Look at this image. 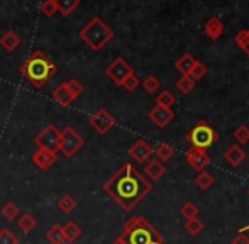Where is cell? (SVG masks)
Listing matches in <instances>:
<instances>
[{"label": "cell", "instance_id": "6da1fadb", "mask_svg": "<svg viewBox=\"0 0 249 244\" xmlns=\"http://www.w3.org/2000/svg\"><path fill=\"white\" fill-rule=\"evenodd\" d=\"M153 190V183L131 163L117 170L107 182L104 183V192L125 212H131L136 205Z\"/></svg>", "mask_w": 249, "mask_h": 244}, {"label": "cell", "instance_id": "7a4b0ae2", "mask_svg": "<svg viewBox=\"0 0 249 244\" xmlns=\"http://www.w3.org/2000/svg\"><path fill=\"white\" fill-rule=\"evenodd\" d=\"M58 73V66L43 51H34L26 61L20 65V75L36 88H43L53 76Z\"/></svg>", "mask_w": 249, "mask_h": 244}, {"label": "cell", "instance_id": "3957f363", "mask_svg": "<svg viewBox=\"0 0 249 244\" xmlns=\"http://www.w3.org/2000/svg\"><path fill=\"white\" fill-rule=\"evenodd\" d=\"M121 238L125 244H164L161 234L144 217H131L122 226Z\"/></svg>", "mask_w": 249, "mask_h": 244}, {"label": "cell", "instance_id": "277c9868", "mask_svg": "<svg viewBox=\"0 0 249 244\" xmlns=\"http://www.w3.org/2000/svg\"><path fill=\"white\" fill-rule=\"evenodd\" d=\"M80 39L85 44H89L93 51H100L108 41L114 37L112 29L100 19V17H93L85 27L78 33Z\"/></svg>", "mask_w": 249, "mask_h": 244}, {"label": "cell", "instance_id": "5b68a950", "mask_svg": "<svg viewBox=\"0 0 249 244\" xmlns=\"http://www.w3.org/2000/svg\"><path fill=\"white\" fill-rule=\"evenodd\" d=\"M83 144H85V139H83V136L80 134L75 127L68 125V127H65L63 131H59L58 151H61L66 158H73V156L83 148Z\"/></svg>", "mask_w": 249, "mask_h": 244}, {"label": "cell", "instance_id": "8992f818", "mask_svg": "<svg viewBox=\"0 0 249 244\" xmlns=\"http://www.w3.org/2000/svg\"><path fill=\"white\" fill-rule=\"evenodd\" d=\"M187 138H188V141L192 142L194 148L207 149L212 144H215L217 139H219V134H217V131H213L209 124L200 122V124H197L190 132H188Z\"/></svg>", "mask_w": 249, "mask_h": 244}, {"label": "cell", "instance_id": "52a82bcc", "mask_svg": "<svg viewBox=\"0 0 249 244\" xmlns=\"http://www.w3.org/2000/svg\"><path fill=\"white\" fill-rule=\"evenodd\" d=\"M34 142L39 149H46L51 153H58L59 146V131L53 124H48L39 134L34 138Z\"/></svg>", "mask_w": 249, "mask_h": 244}, {"label": "cell", "instance_id": "ba28073f", "mask_svg": "<svg viewBox=\"0 0 249 244\" xmlns=\"http://www.w3.org/2000/svg\"><path fill=\"white\" fill-rule=\"evenodd\" d=\"M131 73H134V71H132V68L127 65V61L122 60V58L114 60L107 68H105V75H107L114 83H117V85H122V82H124Z\"/></svg>", "mask_w": 249, "mask_h": 244}, {"label": "cell", "instance_id": "9c48e42d", "mask_svg": "<svg viewBox=\"0 0 249 244\" xmlns=\"http://www.w3.org/2000/svg\"><path fill=\"white\" fill-rule=\"evenodd\" d=\"M90 125L93 127V131H97L99 134H107L115 124V119L110 112H107L105 109H99L92 117H90Z\"/></svg>", "mask_w": 249, "mask_h": 244}, {"label": "cell", "instance_id": "30bf717a", "mask_svg": "<svg viewBox=\"0 0 249 244\" xmlns=\"http://www.w3.org/2000/svg\"><path fill=\"white\" fill-rule=\"evenodd\" d=\"M187 161L190 163V166L195 170V172H203L207 166L210 165V158L205 153V149H198V148H192L187 151Z\"/></svg>", "mask_w": 249, "mask_h": 244}, {"label": "cell", "instance_id": "8fae6325", "mask_svg": "<svg viewBox=\"0 0 249 244\" xmlns=\"http://www.w3.org/2000/svg\"><path fill=\"white\" fill-rule=\"evenodd\" d=\"M129 155L138 163H148L151 159V156H153V148H151L144 139H138V141L131 146V149H129Z\"/></svg>", "mask_w": 249, "mask_h": 244}, {"label": "cell", "instance_id": "7c38bea8", "mask_svg": "<svg viewBox=\"0 0 249 244\" xmlns=\"http://www.w3.org/2000/svg\"><path fill=\"white\" fill-rule=\"evenodd\" d=\"M56 159H58V153H51V151H46V149H37V151L31 156V161L39 170H43V172L53 168Z\"/></svg>", "mask_w": 249, "mask_h": 244}, {"label": "cell", "instance_id": "4fadbf2b", "mask_svg": "<svg viewBox=\"0 0 249 244\" xmlns=\"http://www.w3.org/2000/svg\"><path fill=\"white\" fill-rule=\"evenodd\" d=\"M149 119L153 121L160 129H163L175 119V114H173V110H171V109H164V107L156 105L154 109H151Z\"/></svg>", "mask_w": 249, "mask_h": 244}, {"label": "cell", "instance_id": "5bb4252c", "mask_svg": "<svg viewBox=\"0 0 249 244\" xmlns=\"http://www.w3.org/2000/svg\"><path fill=\"white\" fill-rule=\"evenodd\" d=\"M164 173H166V168H164V165L160 161V159H149L148 163H146L144 166V175L148 176L149 180H153V182H156V180L163 178Z\"/></svg>", "mask_w": 249, "mask_h": 244}, {"label": "cell", "instance_id": "9a60e30c", "mask_svg": "<svg viewBox=\"0 0 249 244\" xmlns=\"http://www.w3.org/2000/svg\"><path fill=\"white\" fill-rule=\"evenodd\" d=\"M53 100H54L58 105L61 107H70L73 102H75V99L71 97V93H70V90L66 88V83H61V85H58L54 90H53Z\"/></svg>", "mask_w": 249, "mask_h": 244}, {"label": "cell", "instance_id": "2e32d148", "mask_svg": "<svg viewBox=\"0 0 249 244\" xmlns=\"http://www.w3.org/2000/svg\"><path fill=\"white\" fill-rule=\"evenodd\" d=\"M224 158H226V161L229 163L231 166H239L241 163L246 159V153H244V149L241 148L239 144H232L224 153Z\"/></svg>", "mask_w": 249, "mask_h": 244}, {"label": "cell", "instance_id": "e0dca14e", "mask_svg": "<svg viewBox=\"0 0 249 244\" xmlns=\"http://www.w3.org/2000/svg\"><path fill=\"white\" fill-rule=\"evenodd\" d=\"M0 46L7 51H14L16 48L20 46V37L17 36L14 31H7V33L0 37Z\"/></svg>", "mask_w": 249, "mask_h": 244}, {"label": "cell", "instance_id": "ac0fdd59", "mask_svg": "<svg viewBox=\"0 0 249 244\" xmlns=\"http://www.w3.org/2000/svg\"><path fill=\"white\" fill-rule=\"evenodd\" d=\"M63 232H65V241L66 243H75L76 239L82 236V229L76 222L68 221L65 226H63Z\"/></svg>", "mask_w": 249, "mask_h": 244}, {"label": "cell", "instance_id": "d6986e66", "mask_svg": "<svg viewBox=\"0 0 249 244\" xmlns=\"http://www.w3.org/2000/svg\"><path fill=\"white\" fill-rule=\"evenodd\" d=\"M56 205H58V209L63 212V214H71V212L78 207V202L75 200V197L66 193V195H63V197H59V200Z\"/></svg>", "mask_w": 249, "mask_h": 244}, {"label": "cell", "instance_id": "ffe728a7", "mask_svg": "<svg viewBox=\"0 0 249 244\" xmlns=\"http://www.w3.org/2000/svg\"><path fill=\"white\" fill-rule=\"evenodd\" d=\"M153 155H156V159H160V161L163 163L173 158L175 149L171 148L170 144H166V142H161V144L156 146V149H153Z\"/></svg>", "mask_w": 249, "mask_h": 244}, {"label": "cell", "instance_id": "44dd1931", "mask_svg": "<svg viewBox=\"0 0 249 244\" xmlns=\"http://www.w3.org/2000/svg\"><path fill=\"white\" fill-rule=\"evenodd\" d=\"M54 3H56L58 12L61 14V16L68 17L70 14L80 5V0H54Z\"/></svg>", "mask_w": 249, "mask_h": 244}, {"label": "cell", "instance_id": "7402d4cb", "mask_svg": "<svg viewBox=\"0 0 249 244\" xmlns=\"http://www.w3.org/2000/svg\"><path fill=\"white\" fill-rule=\"evenodd\" d=\"M17 226H19L20 231L31 232V231H34V229H36L37 221H36V217H34L33 214H22L19 219H17Z\"/></svg>", "mask_w": 249, "mask_h": 244}, {"label": "cell", "instance_id": "603a6c76", "mask_svg": "<svg viewBox=\"0 0 249 244\" xmlns=\"http://www.w3.org/2000/svg\"><path fill=\"white\" fill-rule=\"evenodd\" d=\"M46 239L51 244H65V232H63V226H53L50 231L46 232Z\"/></svg>", "mask_w": 249, "mask_h": 244}, {"label": "cell", "instance_id": "cb8c5ba5", "mask_svg": "<svg viewBox=\"0 0 249 244\" xmlns=\"http://www.w3.org/2000/svg\"><path fill=\"white\" fill-rule=\"evenodd\" d=\"M195 185L200 188V190H209L213 185V176L210 173H207L205 170L203 172H198L197 176H195Z\"/></svg>", "mask_w": 249, "mask_h": 244}, {"label": "cell", "instance_id": "d4e9b609", "mask_svg": "<svg viewBox=\"0 0 249 244\" xmlns=\"http://www.w3.org/2000/svg\"><path fill=\"white\" fill-rule=\"evenodd\" d=\"M195 63H197V61H195L190 54H183V56L177 61V70L185 76V75H188V73H190V70L194 68Z\"/></svg>", "mask_w": 249, "mask_h": 244}, {"label": "cell", "instance_id": "484cf974", "mask_svg": "<svg viewBox=\"0 0 249 244\" xmlns=\"http://www.w3.org/2000/svg\"><path fill=\"white\" fill-rule=\"evenodd\" d=\"M2 217L5 219V221H16V217H19V209H17L16 204H12V202H7L5 205L2 207Z\"/></svg>", "mask_w": 249, "mask_h": 244}, {"label": "cell", "instance_id": "4316f807", "mask_svg": "<svg viewBox=\"0 0 249 244\" xmlns=\"http://www.w3.org/2000/svg\"><path fill=\"white\" fill-rule=\"evenodd\" d=\"M180 214H181V217H185V221H190V219L198 217V207L194 202H187V204L180 209Z\"/></svg>", "mask_w": 249, "mask_h": 244}, {"label": "cell", "instance_id": "83f0119b", "mask_svg": "<svg viewBox=\"0 0 249 244\" xmlns=\"http://www.w3.org/2000/svg\"><path fill=\"white\" fill-rule=\"evenodd\" d=\"M185 231H187L190 236H198L200 232L203 231V222L198 221V217L190 219V221L185 222Z\"/></svg>", "mask_w": 249, "mask_h": 244}, {"label": "cell", "instance_id": "f1b7e54d", "mask_svg": "<svg viewBox=\"0 0 249 244\" xmlns=\"http://www.w3.org/2000/svg\"><path fill=\"white\" fill-rule=\"evenodd\" d=\"M175 104V97L171 95L168 90H163V92L160 93V95L156 97V105L160 107H164V109H171Z\"/></svg>", "mask_w": 249, "mask_h": 244}, {"label": "cell", "instance_id": "f546056e", "mask_svg": "<svg viewBox=\"0 0 249 244\" xmlns=\"http://www.w3.org/2000/svg\"><path fill=\"white\" fill-rule=\"evenodd\" d=\"M222 24L219 22L217 19H212L209 20V24H207V34H209L212 39H217V37H220V34H222Z\"/></svg>", "mask_w": 249, "mask_h": 244}, {"label": "cell", "instance_id": "4dcf8cb0", "mask_svg": "<svg viewBox=\"0 0 249 244\" xmlns=\"http://www.w3.org/2000/svg\"><path fill=\"white\" fill-rule=\"evenodd\" d=\"M65 83H66V88L70 90V93H71V97L75 100L83 93V85L76 78H71L70 82H65Z\"/></svg>", "mask_w": 249, "mask_h": 244}, {"label": "cell", "instance_id": "1f68e13d", "mask_svg": "<svg viewBox=\"0 0 249 244\" xmlns=\"http://www.w3.org/2000/svg\"><path fill=\"white\" fill-rule=\"evenodd\" d=\"M39 12L43 14V16H46V17H53V16H54V14L58 12L54 0H44V2L39 5Z\"/></svg>", "mask_w": 249, "mask_h": 244}, {"label": "cell", "instance_id": "d6a6232c", "mask_svg": "<svg viewBox=\"0 0 249 244\" xmlns=\"http://www.w3.org/2000/svg\"><path fill=\"white\" fill-rule=\"evenodd\" d=\"M177 87H178V90H180V92L190 93L192 90H194V87H195V82L188 75H185V76H181V78H180V82L177 83Z\"/></svg>", "mask_w": 249, "mask_h": 244}, {"label": "cell", "instance_id": "836d02e7", "mask_svg": "<svg viewBox=\"0 0 249 244\" xmlns=\"http://www.w3.org/2000/svg\"><path fill=\"white\" fill-rule=\"evenodd\" d=\"M139 85H141V80H139L138 76L134 75V73H131V75H129L127 78H125L124 82H122L121 87H124V88L127 90V92H134V90L138 88Z\"/></svg>", "mask_w": 249, "mask_h": 244}, {"label": "cell", "instance_id": "e575fe53", "mask_svg": "<svg viewBox=\"0 0 249 244\" xmlns=\"http://www.w3.org/2000/svg\"><path fill=\"white\" fill-rule=\"evenodd\" d=\"M141 83L148 93H154V92H158V88H160V82H158V78L153 75H149L148 78H144V82H141Z\"/></svg>", "mask_w": 249, "mask_h": 244}, {"label": "cell", "instance_id": "d590c367", "mask_svg": "<svg viewBox=\"0 0 249 244\" xmlns=\"http://www.w3.org/2000/svg\"><path fill=\"white\" fill-rule=\"evenodd\" d=\"M207 73V68L202 65V63H195L194 68L190 70V73H188V76H190L194 82H197V80L203 78V75Z\"/></svg>", "mask_w": 249, "mask_h": 244}, {"label": "cell", "instance_id": "8d00e7d4", "mask_svg": "<svg viewBox=\"0 0 249 244\" xmlns=\"http://www.w3.org/2000/svg\"><path fill=\"white\" fill-rule=\"evenodd\" d=\"M234 138L239 144H244V142H249V129L246 125H241L234 131Z\"/></svg>", "mask_w": 249, "mask_h": 244}, {"label": "cell", "instance_id": "74e56055", "mask_svg": "<svg viewBox=\"0 0 249 244\" xmlns=\"http://www.w3.org/2000/svg\"><path fill=\"white\" fill-rule=\"evenodd\" d=\"M17 243H19V239L16 238V234L12 231H9V229H2L0 231V244H17Z\"/></svg>", "mask_w": 249, "mask_h": 244}, {"label": "cell", "instance_id": "f35d334b", "mask_svg": "<svg viewBox=\"0 0 249 244\" xmlns=\"http://www.w3.org/2000/svg\"><path fill=\"white\" fill-rule=\"evenodd\" d=\"M236 41H237V46H241L249 54V31L248 33H241L239 36L236 37Z\"/></svg>", "mask_w": 249, "mask_h": 244}, {"label": "cell", "instance_id": "ab89813d", "mask_svg": "<svg viewBox=\"0 0 249 244\" xmlns=\"http://www.w3.org/2000/svg\"><path fill=\"white\" fill-rule=\"evenodd\" d=\"M232 244H249V238L246 234H239L236 239L232 241Z\"/></svg>", "mask_w": 249, "mask_h": 244}, {"label": "cell", "instance_id": "60d3db41", "mask_svg": "<svg viewBox=\"0 0 249 244\" xmlns=\"http://www.w3.org/2000/svg\"><path fill=\"white\" fill-rule=\"evenodd\" d=\"M112 244H125V241H124V239H122V238H121V236H119V238H117V239H115V241H114V243H112Z\"/></svg>", "mask_w": 249, "mask_h": 244}, {"label": "cell", "instance_id": "b9f144b4", "mask_svg": "<svg viewBox=\"0 0 249 244\" xmlns=\"http://www.w3.org/2000/svg\"><path fill=\"white\" fill-rule=\"evenodd\" d=\"M248 197H249V190H248Z\"/></svg>", "mask_w": 249, "mask_h": 244}]
</instances>
